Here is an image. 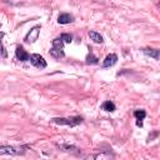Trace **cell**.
<instances>
[{"label":"cell","mask_w":160,"mask_h":160,"mask_svg":"<svg viewBox=\"0 0 160 160\" xmlns=\"http://www.w3.org/2000/svg\"><path fill=\"white\" fill-rule=\"evenodd\" d=\"M52 122L60 124V125H68V126H75L82 122V118L80 116H72V118H54Z\"/></svg>","instance_id":"obj_1"},{"label":"cell","mask_w":160,"mask_h":160,"mask_svg":"<svg viewBox=\"0 0 160 160\" xmlns=\"http://www.w3.org/2000/svg\"><path fill=\"white\" fill-rule=\"evenodd\" d=\"M30 62H31L35 68H38V69H45V68H46V61H45V59H44L41 55H39V54H32V55H30Z\"/></svg>","instance_id":"obj_2"},{"label":"cell","mask_w":160,"mask_h":160,"mask_svg":"<svg viewBox=\"0 0 160 160\" xmlns=\"http://www.w3.org/2000/svg\"><path fill=\"white\" fill-rule=\"evenodd\" d=\"M39 32H40V26H39V25L34 26V28L28 32V35H26V38H25V41H26V42H35V41L38 40Z\"/></svg>","instance_id":"obj_3"},{"label":"cell","mask_w":160,"mask_h":160,"mask_svg":"<svg viewBox=\"0 0 160 160\" xmlns=\"http://www.w3.org/2000/svg\"><path fill=\"white\" fill-rule=\"evenodd\" d=\"M15 55H16L18 60H20V61H28V60H30V55H29V54H28V52L24 50V48H22L21 45L16 48Z\"/></svg>","instance_id":"obj_4"},{"label":"cell","mask_w":160,"mask_h":160,"mask_svg":"<svg viewBox=\"0 0 160 160\" xmlns=\"http://www.w3.org/2000/svg\"><path fill=\"white\" fill-rule=\"evenodd\" d=\"M116 61H118V56H116V54H109V55L104 59V61H102V68L112 66Z\"/></svg>","instance_id":"obj_5"},{"label":"cell","mask_w":160,"mask_h":160,"mask_svg":"<svg viewBox=\"0 0 160 160\" xmlns=\"http://www.w3.org/2000/svg\"><path fill=\"white\" fill-rule=\"evenodd\" d=\"M142 52L150 58H154V59H159L160 58V50L159 49H150V48H145L142 49Z\"/></svg>","instance_id":"obj_6"},{"label":"cell","mask_w":160,"mask_h":160,"mask_svg":"<svg viewBox=\"0 0 160 160\" xmlns=\"http://www.w3.org/2000/svg\"><path fill=\"white\" fill-rule=\"evenodd\" d=\"M74 21V16L70 14H60L58 18V22L59 24H70Z\"/></svg>","instance_id":"obj_7"},{"label":"cell","mask_w":160,"mask_h":160,"mask_svg":"<svg viewBox=\"0 0 160 160\" xmlns=\"http://www.w3.org/2000/svg\"><path fill=\"white\" fill-rule=\"evenodd\" d=\"M134 116L136 118V125L138 126H142V120L145 119V116H146V112H145V110H135L134 111Z\"/></svg>","instance_id":"obj_8"},{"label":"cell","mask_w":160,"mask_h":160,"mask_svg":"<svg viewBox=\"0 0 160 160\" xmlns=\"http://www.w3.org/2000/svg\"><path fill=\"white\" fill-rule=\"evenodd\" d=\"M18 149H15V148H12V146H1L0 148V154L1 155H5V154H11V155H14V154H19V151H16Z\"/></svg>","instance_id":"obj_9"},{"label":"cell","mask_w":160,"mask_h":160,"mask_svg":"<svg viewBox=\"0 0 160 160\" xmlns=\"http://www.w3.org/2000/svg\"><path fill=\"white\" fill-rule=\"evenodd\" d=\"M89 36H90V39L94 41V42H98V44H101L104 40H102V36L99 34V32H96V31H89Z\"/></svg>","instance_id":"obj_10"},{"label":"cell","mask_w":160,"mask_h":160,"mask_svg":"<svg viewBox=\"0 0 160 160\" xmlns=\"http://www.w3.org/2000/svg\"><path fill=\"white\" fill-rule=\"evenodd\" d=\"M101 109L102 110H105V111H114L115 110V104L112 102V101H110V100H108V101H104L102 102V105H101Z\"/></svg>","instance_id":"obj_11"},{"label":"cell","mask_w":160,"mask_h":160,"mask_svg":"<svg viewBox=\"0 0 160 160\" xmlns=\"http://www.w3.org/2000/svg\"><path fill=\"white\" fill-rule=\"evenodd\" d=\"M52 49L64 50V41L61 40V38H56V39L52 40Z\"/></svg>","instance_id":"obj_12"},{"label":"cell","mask_w":160,"mask_h":160,"mask_svg":"<svg viewBox=\"0 0 160 160\" xmlns=\"http://www.w3.org/2000/svg\"><path fill=\"white\" fill-rule=\"evenodd\" d=\"M50 55L51 56H54L55 59H60V58H64L65 56V54H64V50H56V49H50Z\"/></svg>","instance_id":"obj_13"},{"label":"cell","mask_w":160,"mask_h":160,"mask_svg":"<svg viewBox=\"0 0 160 160\" xmlns=\"http://www.w3.org/2000/svg\"><path fill=\"white\" fill-rule=\"evenodd\" d=\"M98 62V58L96 56H94L91 52L86 56V64H96Z\"/></svg>","instance_id":"obj_14"},{"label":"cell","mask_w":160,"mask_h":160,"mask_svg":"<svg viewBox=\"0 0 160 160\" xmlns=\"http://www.w3.org/2000/svg\"><path fill=\"white\" fill-rule=\"evenodd\" d=\"M60 38H61V40H62L64 42H68V44H70V42L72 41V36H71L70 34H62Z\"/></svg>","instance_id":"obj_15"},{"label":"cell","mask_w":160,"mask_h":160,"mask_svg":"<svg viewBox=\"0 0 160 160\" xmlns=\"http://www.w3.org/2000/svg\"><path fill=\"white\" fill-rule=\"evenodd\" d=\"M2 56H4V58L6 56V51H5V48H4V46H2Z\"/></svg>","instance_id":"obj_16"}]
</instances>
